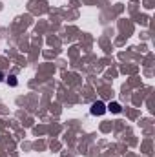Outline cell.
<instances>
[{
    "instance_id": "cell-1",
    "label": "cell",
    "mask_w": 155,
    "mask_h": 157,
    "mask_svg": "<svg viewBox=\"0 0 155 157\" xmlns=\"http://www.w3.org/2000/svg\"><path fill=\"white\" fill-rule=\"evenodd\" d=\"M91 115H104L108 110H106V104L102 102V101H97V102H93L91 104Z\"/></svg>"
},
{
    "instance_id": "cell-2",
    "label": "cell",
    "mask_w": 155,
    "mask_h": 157,
    "mask_svg": "<svg viewBox=\"0 0 155 157\" xmlns=\"http://www.w3.org/2000/svg\"><path fill=\"white\" fill-rule=\"evenodd\" d=\"M106 110H110V112H113V113H120V112H122V108H120L119 102H112V104H108Z\"/></svg>"
},
{
    "instance_id": "cell-3",
    "label": "cell",
    "mask_w": 155,
    "mask_h": 157,
    "mask_svg": "<svg viewBox=\"0 0 155 157\" xmlns=\"http://www.w3.org/2000/svg\"><path fill=\"white\" fill-rule=\"evenodd\" d=\"M6 78H7V84H9V86H17V84H18L15 75H9V77H6Z\"/></svg>"
},
{
    "instance_id": "cell-4",
    "label": "cell",
    "mask_w": 155,
    "mask_h": 157,
    "mask_svg": "<svg viewBox=\"0 0 155 157\" xmlns=\"http://www.w3.org/2000/svg\"><path fill=\"white\" fill-rule=\"evenodd\" d=\"M2 78H4V73H2V71H0V80H2Z\"/></svg>"
}]
</instances>
